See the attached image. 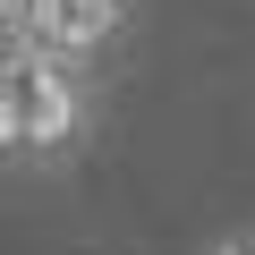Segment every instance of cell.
Instances as JSON below:
<instances>
[{"label":"cell","instance_id":"cell-1","mask_svg":"<svg viewBox=\"0 0 255 255\" xmlns=\"http://www.w3.org/2000/svg\"><path fill=\"white\" fill-rule=\"evenodd\" d=\"M94 128V60L51 51L34 34H9L0 60V153L9 162H60Z\"/></svg>","mask_w":255,"mask_h":255},{"label":"cell","instance_id":"cell-2","mask_svg":"<svg viewBox=\"0 0 255 255\" xmlns=\"http://www.w3.org/2000/svg\"><path fill=\"white\" fill-rule=\"evenodd\" d=\"M9 34H34L51 51H77V60H102L111 34L128 26V0H0Z\"/></svg>","mask_w":255,"mask_h":255},{"label":"cell","instance_id":"cell-3","mask_svg":"<svg viewBox=\"0 0 255 255\" xmlns=\"http://www.w3.org/2000/svg\"><path fill=\"white\" fill-rule=\"evenodd\" d=\"M196 255H255V230H221V238H204Z\"/></svg>","mask_w":255,"mask_h":255}]
</instances>
